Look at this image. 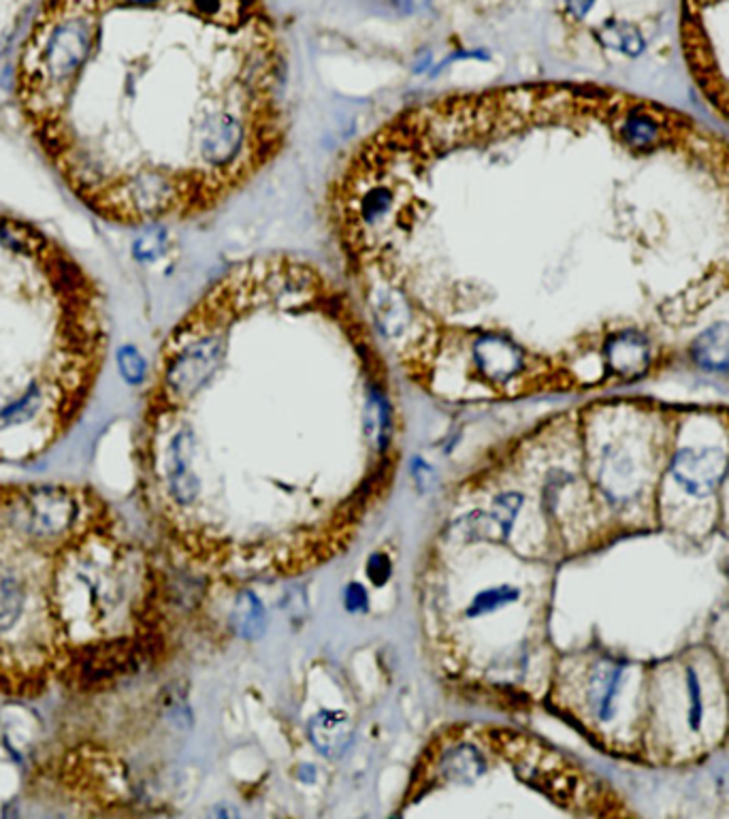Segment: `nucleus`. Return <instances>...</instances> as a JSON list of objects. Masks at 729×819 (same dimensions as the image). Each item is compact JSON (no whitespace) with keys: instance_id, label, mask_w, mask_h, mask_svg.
Here are the masks:
<instances>
[{"instance_id":"f257e3e1","label":"nucleus","mask_w":729,"mask_h":819,"mask_svg":"<svg viewBox=\"0 0 729 819\" xmlns=\"http://www.w3.org/2000/svg\"><path fill=\"white\" fill-rule=\"evenodd\" d=\"M157 563L103 495L0 483V694H92L164 647Z\"/></svg>"},{"instance_id":"f03ea898","label":"nucleus","mask_w":729,"mask_h":819,"mask_svg":"<svg viewBox=\"0 0 729 819\" xmlns=\"http://www.w3.org/2000/svg\"><path fill=\"white\" fill-rule=\"evenodd\" d=\"M103 297L39 228L0 214V463L48 452L103 368Z\"/></svg>"},{"instance_id":"7ed1b4c3","label":"nucleus","mask_w":729,"mask_h":819,"mask_svg":"<svg viewBox=\"0 0 729 819\" xmlns=\"http://www.w3.org/2000/svg\"><path fill=\"white\" fill-rule=\"evenodd\" d=\"M582 419L593 483L617 512H629L657 481L666 455L664 412L640 404H602Z\"/></svg>"},{"instance_id":"20e7f679","label":"nucleus","mask_w":729,"mask_h":819,"mask_svg":"<svg viewBox=\"0 0 729 819\" xmlns=\"http://www.w3.org/2000/svg\"><path fill=\"white\" fill-rule=\"evenodd\" d=\"M631 666L626 659L593 656L564 674V703L593 732L610 734L626 707Z\"/></svg>"},{"instance_id":"39448f33","label":"nucleus","mask_w":729,"mask_h":819,"mask_svg":"<svg viewBox=\"0 0 729 819\" xmlns=\"http://www.w3.org/2000/svg\"><path fill=\"white\" fill-rule=\"evenodd\" d=\"M729 468V452L721 444L680 446L670 459V479L680 493L706 499L719 489Z\"/></svg>"},{"instance_id":"423d86ee","label":"nucleus","mask_w":729,"mask_h":819,"mask_svg":"<svg viewBox=\"0 0 729 819\" xmlns=\"http://www.w3.org/2000/svg\"><path fill=\"white\" fill-rule=\"evenodd\" d=\"M248 146L246 122L239 113L215 110L206 115L197 133V154L209 173H220L244 163Z\"/></svg>"},{"instance_id":"0eeeda50","label":"nucleus","mask_w":729,"mask_h":819,"mask_svg":"<svg viewBox=\"0 0 729 819\" xmlns=\"http://www.w3.org/2000/svg\"><path fill=\"white\" fill-rule=\"evenodd\" d=\"M475 374L493 388H510L527 374V355L521 346L499 333H482L471 342Z\"/></svg>"},{"instance_id":"6e6552de","label":"nucleus","mask_w":729,"mask_h":819,"mask_svg":"<svg viewBox=\"0 0 729 819\" xmlns=\"http://www.w3.org/2000/svg\"><path fill=\"white\" fill-rule=\"evenodd\" d=\"M367 306L380 335L393 344L401 342L417 325V314L410 299L404 290L388 282L369 286Z\"/></svg>"},{"instance_id":"1a4fd4ad","label":"nucleus","mask_w":729,"mask_h":819,"mask_svg":"<svg viewBox=\"0 0 729 819\" xmlns=\"http://www.w3.org/2000/svg\"><path fill=\"white\" fill-rule=\"evenodd\" d=\"M604 357L615 376L626 381L640 379L648 370L651 346L638 328H623L608 337L604 346Z\"/></svg>"},{"instance_id":"9d476101","label":"nucleus","mask_w":729,"mask_h":819,"mask_svg":"<svg viewBox=\"0 0 729 819\" xmlns=\"http://www.w3.org/2000/svg\"><path fill=\"white\" fill-rule=\"evenodd\" d=\"M433 768L437 772L435 779H442L444 783L471 785L484 774L486 762L475 745L466 739L450 736V747H444L433 756Z\"/></svg>"},{"instance_id":"9b49d317","label":"nucleus","mask_w":729,"mask_h":819,"mask_svg":"<svg viewBox=\"0 0 729 819\" xmlns=\"http://www.w3.org/2000/svg\"><path fill=\"white\" fill-rule=\"evenodd\" d=\"M682 687V723L691 736H702L708 721V692L704 683V672L693 661H684L678 672Z\"/></svg>"},{"instance_id":"f8f14e48","label":"nucleus","mask_w":729,"mask_h":819,"mask_svg":"<svg viewBox=\"0 0 729 819\" xmlns=\"http://www.w3.org/2000/svg\"><path fill=\"white\" fill-rule=\"evenodd\" d=\"M313 745L324 756H339L350 743V723L344 712L337 710H322L318 712L310 723Z\"/></svg>"},{"instance_id":"ddd939ff","label":"nucleus","mask_w":729,"mask_h":819,"mask_svg":"<svg viewBox=\"0 0 729 819\" xmlns=\"http://www.w3.org/2000/svg\"><path fill=\"white\" fill-rule=\"evenodd\" d=\"M697 365L711 372H729V325L719 323L700 333L691 346Z\"/></svg>"},{"instance_id":"4468645a","label":"nucleus","mask_w":729,"mask_h":819,"mask_svg":"<svg viewBox=\"0 0 729 819\" xmlns=\"http://www.w3.org/2000/svg\"><path fill=\"white\" fill-rule=\"evenodd\" d=\"M395 210V193L388 186L375 184L367 188L357 201L355 214L364 226H375L388 219Z\"/></svg>"},{"instance_id":"2eb2a0df","label":"nucleus","mask_w":729,"mask_h":819,"mask_svg":"<svg viewBox=\"0 0 729 819\" xmlns=\"http://www.w3.org/2000/svg\"><path fill=\"white\" fill-rule=\"evenodd\" d=\"M600 41L617 52H623L627 55H638L644 50V39L638 33L635 26L627 22H608L600 30Z\"/></svg>"},{"instance_id":"dca6fc26","label":"nucleus","mask_w":729,"mask_h":819,"mask_svg":"<svg viewBox=\"0 0 729 819\" xmlns=\"http://www.w3.org/2000/svg\"><path fill=\"white\" fill-rule=\"evenodd\" d=\"M166 248V231L160 224H152L133 246V255L137 261H157Z\"/></svg>"},{"instance_id":"f3484780","label":"nucleus","mask_w":729,"mask_h":819,"mask_svg":"<svg viewBox=\"0 0 729 819\" xmlns=\"http://www.w3.org/2000/svg\"><path fill=\"white\" fill-rule=\"evenodd\" d=\"M262 610L261 601L257 600L255 596H244L237 610H235V621H237V630L244 634V636H252V634H259L262 628Z\"/></svg>"},{"instance_id":"a211bd4d","label":"nucleus","mask_w":729,"mask_h":819,"mask_svg":"<svg viewBox=\"0 0 729 819\" xmlns=\"http://www.w3.org/2000/svg\"><path fill=\"white\" fill-rule=\"evenodd\" d=\"M120 363H122V372L126 374V379H131V381H141L144 379L146 363H144V359L133 348H128V350L122 352Z\"/></svg>"},{"instance_id":"6ab92c4d","label":"nucleus","mask_w":729,"mask_h":819,"mask_svg":"<svg viewBox=\"0 0 729 819\" xmlns=\"http://www.w3.org/2000/svg\"><path fill=\"white\" fill-rule=\"evenodd\" d=\"M367 574L369 579L375 583V585H384L386 579L391 576V561L386 555L382 553H375L369 563H367Z\"/></svg>"},{"instance_id":"aec40b11","label":"nucleus","mask_w":729,"mask_h":819,"mask_svg":"<svg viewBox=\"0 0 729 819\" xmlns=\"http://www.w3.org/2000/svg\"><path fill=\"white\" fill-rule=\"evenodd\" d=\"M346 608L353 610V612L367 608V592H364L361 585L353 583V585L346 590Z\"/></svg>"},{"instance_id":"412c9836","label":"nucleus","mask_w":729,"mask_h":819,"mask_svg":"<svg viewBox=\"0 0 729 819\" xmlns=\"http://www.w3.org/2000/svg\"><path fill=\"white\" fill-rule=\"evenodd\" d=\"M224 2H226V0H193L195 11H197L199 15H206V17H215V15H220V11L224 9Z\"/></svg>"},{"instance_id":"4be33fe9","label":"nucleus","mask_w":729,"mask_h":819,"mask_svg":"<svg viewBox=\"0 0 729 819\" xmlns=\"http://www.w3.org/2000/svg\"><path fill=\"white\" fill-rule=\"evenodd\" d=\"M429 2H431V0H393V4H395L401 13H406V15H412V13L424 11V9L429 7Z\"/></svg>"},{"instance_id":"5701e85b","label":"nucleus","mask_w":729,"mask_h":819,"mask_svg":"<svg viewBox=\"0 0 729 819\" xmlns=\"http://www.w3.org/2000/svg\"><path fill=\"white\" fill-rule=\"evenodd\" d=\"M593 4H595V0H566L568 11L578 20H582L593 9Z\"/></svg>"}]
</instances>
